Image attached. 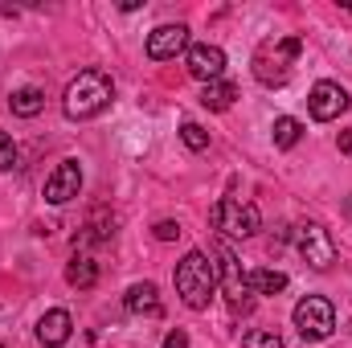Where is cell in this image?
Instances as JSON below:
<instances>
[{"label":"cell","mask_w":352,"mask_h":348,"mask_svg":"<svg viewBox=\"0 0 352 348\" xmlns=\"http://www.w3.org/2000/svg\"><path fill=\"white\" fill-rule=\"evenodd\" d=\"M176 295L188 312H205L217 295V262L209 259L205 250H188L184 259L176 262Z\"/></svg>","instance_id":"obj_1"},{"label":"cell","mask_w":352,"mask_h":348,"mask_svg":"<svg viewBox=\"0 0 352 348\" xmlns=\"http://www.w3.org/2000/svg\"><path fill=\"white\" fill-rule=\"evenodd\" d=\"M111 98H115V83H111V74H102V70H82L66 94H62V111H66V119H94V115H102L107 107H111Z\"/></svg>","instance_id":"obj_2"},{"label":"cell","mask_w":352,"mask_h":348,"mask_svg":"<svg viewBox=\"0 0 352 348\" xmlns=\"http://www.w3.org/2000/svg\"><path fill=\"white\" fill-rule=\"evenodd\" d=\"M299 50H303L299 37H278V41L258 45V54H254V78L263 87H283L291 78V62L299 58Z\"/></svg>","instance_id":"obj_3"},{"label":"cell","mask_w":352,"mask_h":348,"mask_svg":"<svg viewBox=\"0 0 352 348\" xmlns=\"http://www.w3.org/2000/svg\"><path fill=\"white\" fill-rule=\"evenodd\" d=\"M209 221H213V230H221L226 238H254V234L263 230L258 205L238 201V197H221V201L209 209Z\"/></svg>","instance_id":"obj_4"},{"label":"cell","mask_w":352,"mask_h":348,"mask_svg":"<svg viewBox=\"0 0 352 348\" xmlns=\"http://www.w3.org/2000/svg\"><path fill=\"white\" fill-rule=\"evenodd\" d=\"M217 283L226 287V299H230V312H234V316H246V312L254 307L250 287H246V270H242L238 254H234L226 242L217 246Z\"/></svg>","instance_id":"obj_5"},{"label":"cell","mask_w":352,"mask_h":348,"mask_svg":"<svg viewBox=\"0 0 352 348\" xmlns=\"http://www.w3.org/2000/svg\"><path fill=\"white\" fill-rule=\"evenodd\" d=\"M295 328L303 340H328L336 332V307L324 295H307L295 303Z\"/></svg>","instance_id":"obj_6"},{"label":"cell","mask_w":352,"mask_h":348,"mask_svg":"<svg viewBox=\"0 0 352 348\" xmlns=\"http://www.w3.org/2000/svg\"><path fill=\"white\" fill-rule=\"evenodd\" d=\"M295 250L303 254V262H307L311 270H328V266L336 262V242H332V234H328L320 221H303V226L295 230Z\"/></svg>","instance_id":"obj_7"},{"label":"cell","mask_w":352,"mask_h":348,"mask_svg":"<svg viewBox=\"0 0 352 348\" xmlns=\"http://www.w3.org/2000/svg\"><path fill=\"white\" fill-rule=\"evenodd\" d=\"M307 111H311V119L332 123V119H340L349 111V90L340 83H316L311 94H307Z\"/></svg>","instance_id":"obj_8"},{"label":"cell","mask_w":352,"mask_h":348,"mask_svg":"<svg viewBox=\"0 0 352 348\" xmlns=\"http://www.w3.org/2000/svg\"><path fill=\"white\" fill-rule=\"evenodd\" d=\"M78 193H82V164L78 160H62L45 176V201L50 205H70Z\"/></svg>","instance_id":"obj_9"},{"label":"cell","mask_w":352,"mask_h":348,"mask_svg":"<svg viewBox=\"0 0 352 348\" xmlns=\"http://www.w3.org/2000/svg\"><path fill=\"white\" fill-rule=\"evenodd\" d=\"M188 74L197 78V83H221V74H226V50L221 45H188Z\"/></svg>","instance_id":"obj_10"},{"label":"cell","mask_w":352,"mask_h":348,"mask_svg":"<svg viewBox=\"0 0 352 348\" xmlns=\"http://www.w3.org/2000/svg\"><path fill=\"white\" fill-rule=\"evenodd\" d=\"M184 50H188V25H160L148 33V58L152 62H173Z\"/></svg>","instance_id":"obj_11"},{"label":"cell","mask_w":352,"mask_h":348,"mask_svg":"<svg viewBox=\"0 0 352 348\" xmlns=\"http://www.w3.org/2000/svg\"><path fill=\"white\" fill-rule=\"evenodd\" d=\"M70 332H74V320H70L66 307H54V312H45V316L37 320V340L45 348H62L70 340Z\"/></svg>","instance_id":"obj_12"},{"label":"cell","mask_w":352,"mask_h":348,"mask_svg":"<svg viewBox=\"0 0 352 348\" xmlns=\"http://www.w3.org/2000/svg\"><path fill=\"white\" fill-rule=\"evenodd\" d=\"M123 307H127L131 316H160V312H164L156 283H131L127 295H123Z\"/></svg>","instance_id":"obj_13"},{"label":"cell","mask_w":352,"mask_h":348,"mask_svg":"<svg viewBox=\"0 0 352 348\" xmlns=\"http://www.w3.org/2000/svg\"><path fill=\"white\" fill-rule=\"evenodd\" d=\"M66 283L74 291H90L98 283V262L90 259V254H74V259L66 262Z\"/></svg>","instance_id":"obj_14"},{"label":"cell","mask_w":352,"mask_h":348,"mask_svg":"<svg viewBox=\"0 0 352 348\" xmlns=\"http://www.w3.org/2000/svg\"><path fill=\"white\" fill-rule=\"evenodd\" d=\"M246 287H250V295H278V291H287V274L270 270V266H258V270L246 274Z\"/></svg>","instance_id":"obj_15"},{"label":"cell","mask_w":352,"mask_h":348,"mask_svg":"<svg viewBox=\"0 0 352 348\" xmlns=\"http://www.w3.org/2000/svg\"><path fill=\"white\" fill-rule=\"evenodd\" d=\"M234 98H238V87L226 83V78H221V83H209V87L201 90V107H205V111H230Z\"/></svg>","instance_id":"obj_16"},{"label":"cell","mask_w":352,"mask_h":348,"mask_svg":"<svg viewBox=\"0 0 352 348\" xmlns=\"http://www.w3.org/2000/svg\"><path fill=\"white\" fill-rule=\"evenodd\" d=\"M8 107H12V115H21V119H33V115H41V107H45V94L37 87H21L12 98H8Z\"/></svg>","instance_id":"obj_17"},{"label":"cell","mask_w":352,"mask_h":348,"mask_svg":"<svg viewBox=\"0 0 352 348\" xmlns=\"http://www.w3.org/2000/svg\"><path fill=\"white\" fill-rule=\"evenodd\" d=\"M270 131H274V148H283V152H287V148H295V144L303 140V123H299V119H291V115H278Z\"/></svg>","instance_id":"obj_18"},{"label":"cell","mask_w":352,"mask_h":348,"mask_svg":"<svg viewBox=\"0 0 352 348\" xmlns=\"http://www.w3.org/2000/svg\"><path fill=\"white\" fill-rule=\"evenodd\" d=\"M180 140H184L188 152H205L209 148V131L201 123H180Z\"/></svg>","instance_id":"obj_19"},{"label":"cell","mask_w":352,"mask_h":348,"mask_svg":"<svg viewBox=\"0 0 352 348\" xmlns=\"http://www.w3.org/2000/svg\"><path fill=\"white\" fill-rule=\"evenodd\" d=\"M242 348H287L283 345V336L278 332H266V328H254V332H246V340Z\"/></svg>","instance_id":"obj_20"},{"label":"cell","mask_w":352,"mask_h":348,"mask_svg":"<svg viewBox=\"0 0 352 348\" xmlns=\"http://www.w3.org/2000/svg\"><path fill=\"white\" fill-rule=\"evenodd\" d=\"M16 168V144H12V135L0 127V173H12Z\"/></svg>","instance_id":"obj_21"},{"label":"cell","mask_w":352,"mask_h":348,"mask_svg":"<svg viewBox=\"0 0 352 348\" xmlns=\"http://www.w3.org/2000/svg\"><path fill=\"white\" fill-rule=\"evenodd\" d=\"M156 242H173V238H180V221H156Z\"/></svg>","instance_id":"obj_22"},{"label":"cell","mask_w":352,"mask_h":348,"mask_svg":"<svg viewBox=\"0 0 352 348\" xmlns=\"http://www.w3.org/2000/svg\"><path fill=\"white\" fill-rule=\"evenodd\" d=\"M160 348H188V332H184V328H173V332L164 336V345H160Z\"/></svg>","instance_id":"obj_23"},{"label":"cell","mask_w":352,"mask_h":348,"mask_svg":"<svg viewBox=\"0 0 352 348\" xmlns=\"http://www.w3.org/2000/svg\"><path fill=\"white\" fill-rule=\"evenodd\" d=\"M340 152L352 156V131H340Z\"/></svg>","instance_id":"obj_24"},{"label":"cell","mask_w":352,"mask_h":348,"mask_svg":"<svg viewBox=\"0 0 352 348\" xmlns=\"http://www.w3.org/2000/svg\"><path fill=\"white\" fill-rule=\"evenodd\" d=\"M344 217L352 221V197H344Z\"/></svg>","instance_id":"obj_25"}]
</instances>
